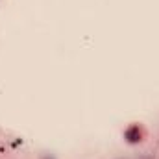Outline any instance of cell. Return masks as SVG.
I'll return each mask as SVG.
<instances>
[{"label":"cell","instance_id":"obj_1","mask_svg":"<svg viewBox=\"0 0 159 159\" xmlns=\"http://www.w3.org/2000/svg\"><path fill=\"white\" fill-rule=\"evenodd\" d=\"M126 139H128L129 143L141 141V129H139V126H131V128L126 131Z\"/></svg>","mask_w":159,"mask_h":159},{"label":"cell","instance_id":"obj_2","mask_svg":"<svg viewBox=\"0 0 159 159\" xmlns=\"http://www.w3.org/2000/svg\"><path fill=\"white\" fill-rule=\"evenodd\" d=\"M44 159H50V157H44Z\"/></svg>","mask_w":159,"mask_h":159}]
</instances>
